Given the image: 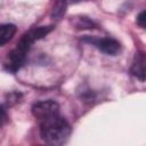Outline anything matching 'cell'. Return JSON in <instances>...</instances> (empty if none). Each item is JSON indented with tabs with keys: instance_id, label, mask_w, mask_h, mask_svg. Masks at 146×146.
I'll use <instances>...</instances> for the list:
<instances>
[{
	"instance_id": "6da1fadb",
	"label": "cell",
	"mask_w": 146,
	"mask_h": 146,
	"mask_svg": "<svg viewBox=\"0 0 146 146\" xmlns=\"http://www.w3.org/2000/svg\"><path fill=\"white\" fill-rule=\"evenodd\" d=\"M42 139L51 145H63L71 135V127L59 114V111L49 113L38 119Z\"/></svg>"
},
{
	"instance_id": "7a4b0ae2",
	"label": "cell",
	"mask_w": 146,
	"mask_h": 146,
	"mask_svg": "<svg viewBox=\"0 0 146 146\" xmlns=\"http://www.w3.org/2000/svg\"><path fill=\"white\" fill-rule=\"evenodd\" d=\"M52 30V26H39V27H34L30 31H27L25 34H23V36L21 38V40L18 41L16 48L18 50H21L24 54H27L30 47L39 39L46 36L50 31Z\"/></svg>"
},
{
	"instance_id": "3957f363",
	"label": "cell",
	"mask_w": 146,
	"mask_h": 146,
	"mask_svg": "<svg viewBox=\"0 0 146 146\" xmlns=\"http://www.w3.org/2000/svg\"><path fill=\"white\" fill-rule=\"evenodd\" d=\"M84 41H88L89 43H91L92 46H95L98 50H100L102 52L106 54V55H111V56H115L121 51V44L119 41H116L115 39L112 38H86Z\"/></svg>"
},
{
	"instance_id": "277c9868",
	"label": "cell",
	"mask_w": 146,
	"mask_h": 146,
	"mask_svg": "<svg viewBox=\"0 0 146 146\" xmlns=\"http://www.w3.org/2000/svg\"><path fill=\"white\" fill-rule=\"evenodd\" d=\"M130 71L137 79H139L140 81H145V54L143 51L136 54Z\"/></svg>"
},
{
	"instance_id": "5b68a950",
	"label": "cell",
	"mask_w": 146,
	"mask_h": 146,
	"mask_svg": "<svg viewBox=\"0 0 146 146\" xmlns=\"http://www.w3.org/2000/svg\"><path fill=\"white\" fill-rule=\"evenodd\" d=\"M16 26L14 24H1L0 25V47L9 42L15 33H16Z\"/></svg>"
},
{
	"instance_id": "8992f818",
	"label": "cell",
	"mask_w": 146,
	"mask_h": 146,
	"mask_svg": "<svg viewBox=\"0 0 146 146\" xmlns=\"http://www.w3.org/2000/svg\"><path fill=\"white\" fill-rule=\"evenodd\" d=\"M66 8V0H57L56 6L54 7V11H52V17H60Z\"/></svg>"
},
{
	"instance_id": "52a82bcc",
	"label": "cell",
	"mask_w": 146,
	"mask_h": 146,
	"mask_svg": "<svg viewBox=\"0 0 146 146\" xmlns=\"http://www.w3.org/2000/svg\"><path fill=\"white\" fill-rule=\"evenodd\" d=\"M137 23H138V25H140V27L145 29V11H144V10L138 15V17H137Z\"/></svg>"
},
{
	"instance_id": "ba28073f",
	"label": "cell",
	"mask_w": 146,
	"mask_h": 146,
	"mask_svg": "<svg viewBox=\"0 0 146 146\" xmlns=\"http://www.w3.org/2000/svg\"><path fill=\"white\" fill-rule=\"evenodd\" d=\"M7 120V114L5 112V110L2 107H0V125Z\"/></svg>"
}]
</instances>
